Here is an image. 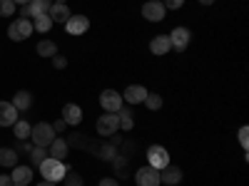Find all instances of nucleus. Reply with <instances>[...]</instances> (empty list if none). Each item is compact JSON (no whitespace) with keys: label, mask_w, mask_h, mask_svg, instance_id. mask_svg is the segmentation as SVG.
Segmentation results:
<instances>
[{"label":"nucleus","mask_w":249,"mask_h":186,"mask_svg":"<svg viewBox=\"0 0 249 186\" xmlns=\"http://www.w3.org/2000/svg\"><path fill=\"white\" fill-rule=\"evenodd\" d=\"M10 186H20V184H10Z\"/></svg>","instance_id":"c03bdc74"},{"label":"nucleus","mask_w":249,"mask_h":186,"mask_svg":"<svg viewBox=\"0 0 249 186\" xmlns=\"http://www.w3.org/2000/svg\"><path fill=\"white\" fill-rule=\"evenodd\" d=\"M135 181H137V186H160V171L155 169V167H142V169H137V174H135Z\"/></svg>","instance_id":"423d86ee"},{"label":"nucleus","mask_w":249,"mask_h":186,"mask_svg":"<svg viewBox=\"0 0 249 186\" xmlns=\"http://www.w3.org/2000/svg\"><path fill=\"white\" fill-rule=\"evenodd\" d=\"M182 181V169L179 167H172V164H167L162 171H160V184H167V186H175Z\"/></svg>","instance_id":"ddd939ff"},{"label":"nucleus","mask_w":249,"mask_h":186,"mask_svg":"<svg viewBox=\"0 0 249 186\" xmlns=\"http://www.w3.org/2000/svg\"><path fill=\"white\" fill-rule=\"evenodd\" d=\"M30 137L35 141V147H50V141L55 139V129H53V124L40 122V124H35V127H33Z\"/></svg>","instance_id":"f03ea898"},{"label":"nucleus","mask_w":249,"mask_h":186,"mask_svg":"<svg viewBox=\"0 0 249 186\" xmlns=\"http://www.w3.org/2000/svg\"><path fill=\"white\" fill-rule=\"evenodd\" d=\"M15 5H28V3H33V0H13Z\"/></svg>","instance_id":"ea45409f"},{"label":"nucleus","mask_w":249,"mask_h":186,"mask_svg":"<svg viewBox=\"0 0 249 186\" xmlns=\"http://www.w3.org/2000/svg\"><path fill=\"white\" fill-rule=\"evenodd\" d=\"M239 144H242L244 149L249 147V129H247V127H242V129H239Z\"/></svg>","instance_id":"2f4dec72"},{"label":"nucleus","mask_w":249,"mask_h":186,"mask_svg":"<svg viewBox=\"0 0 249 186\" xmlns=\"http://www.w3.org/2000/svg\"><path fill=\"white\" fill-rule=\"evenodd\" d=\"M144 105H147V107L155 112V109L162 107V97H160V94H147V97H144Z\"/></svg>","instance_id":"7c9ffc66"},{"label":"nucleus","mask_w":249,"mask_h":186,"mask_svg":"<svg viewBox=\"0 0 249 186\" xmlns=\"http://www.w3.org/2000/svg\"><path fill=\"white\" fill-rule=\"evenodd\" d=\"M33 35V23L30 20H23V17H18L15 23L8 28V37L15 40V43H20V40H28Z\"/></svg>","instance_id":"20e7f679"},{"label":"nucleus","mask_w":249,"mask_h":186,"mask_svg":"<svg viewBox=\"0 0 249 186\" xmlns=\"http://www.w3.org/2000/svg\"><path fill=\"white\" fill-rule=\"evenodd\" d=\"M117 119H120V129H124V132H130L132 129V112L127 109V107H120L117 109Z\"/></svg>","instance_id":"b1692460"},{"label":"nucleus","mask_w":249,"mask_h":186,"mask_svg":"<svg viewBox=\"0 0 249 186\" xmlns=\"http://www.w3.org/2000/svg\"><path fill=\"white\" fill-rule=\"evenodd\" d=\"M35 186H55L53 181H40V184H35Z\"/></svg>","instance_id":"a19ab883"},{"label":"nucleus","mask_w":249,"mask_h":186,"mask_svg":"<svg viewBox=\"0 0 249 186\" xmlns=\"http://www.w3.org/2000/svg\"><path fill=\"white\" fill-rule=\"evenodd\" d=\"M30 159H33V164L35 167H40L45 159H48V152H45V147H33L30 149Z\"/></svg>","instance_id":"c85d7f7f"},{"label":"nucleus","mask_w":249,"mask_h":186,"mask_svg":"<svg viewBox=\"0 0 249 186\" xmlns=\"http://www.w3.org/2000/svg\"><path fill=\"white\" fill-rule=\"evenodd\" d=\"M40 174H43V179L45 181H62V176H65V171H68V167H65V161H57V159H53V156H48L43 164H40Z\"/></svg>","instance_id":"f257e3e1"},{"label":"nucleus","mask_w":249,"mask_h":186,"mask_svg":"<svg viewBox=\"0 0 249 186\" xmlns=\"http://www.w3.org/2000/svg\"><path fill=\"white\" fill-rule=\"evenodd\" d=\"M0 15H3V17L15 15V3H13V0H0Z\"/></svg>","instance_id":"c756f323"},{"label":"nucleus","mask_w":249,"mask_h":186,"mask_svg":"<svg viewBox=\"0 0 249 186\" xmlns=\"http://www.w3.org/2000/svg\"><path fill=\"white\" fill-rule=\"evenodd\" d=\"M53 62H55L57 70H65V67H68V60L62 57V55H53Z\"/></svg>","instance_id":"473e14b6"},{"label":"nucleus","mask_w":249,"mask_h":186,"mask_svg":"<svg viewBox=\"0 0 249 186\" xmlns=\"http://www.w3.org/2000/svg\"><path fill=\"white\" fill-rule=\"evenodd\" d=\"M95 154H97V159H102V161H112L115 156H117V147L115 144H95V149H92Z\"/></svg>","instance_id":"a211bd4d"},{"label":"nucleus","mask_w":249,"mask_h":186,"mask_svg":"<svg viewBox=\"0 0 249 186\" xmlns=\"http://www.w3.org/2000/svg\"><path fill=\"white\" fill-rule=\"evenodd\" d=\"M50 20H53V23H68V17L72 15L70 13V8L65 5V3H53V8H50Z\"/></svg>","instance_id":"2eb2a0df"},{"label":"nucleus","mask_w":249,"mask_h":186,"mask_svg":"<svg viewBox=\"0 0 249 186\" xmlns=\"http://www.w3.org/2000/svg\"><path fill=\"white\" fill-rule=\"evenodd\" d=\"M10 179H13V184L25 186V184L33 181V169H30V167H15L13 174H10Z\"/></svg>","instance_id":"6ab92c4d"},{"label":"nucleus","mask_w":249,"mask_h":186,"mask_svg":"<svg viewBox=\"0 0 249 186\" xmlns=\"http://www.w3.org/2000/svg\"><path fill=\"white\" fill-rule=\"evenodd\" d=\"M18 152L10 149V147H3L0 149V167H18Z\"/></svg>","instance_id":"412c9836"},{"label":"nucleus","mask_w":249,"mask_h":186,"mask_svg":"<svg viewBox=\"0 0 249 186\" xmlns=\"http://www.w3.org/2000/svg\"><path fill=\"white\" fill-rule=\"evenodd\" d=\"M50 28H53L50 15H37V17H35V30H37V32H48Z\"/></svg>","instance_id":"cd10ccee"},{"label":"nucleus","mask_w":249,"mask_h":186,"mask_svg":"<svg viewBox=\"0 0 249 186\" xmlns=\"http://www.w3.org/2000/svg\"><path fill=\"white\" fill-rule=\"evenodd\" d=\"M13 127H15V137H18L20 141H25V139L30 137V132H33V127H30L28 122H15Z\"/></svg>","instance_id":"bb28decb"},{"label":"nucleus","mask_w":249,"mask_h":186,"mask_svg":"<svg viewBox=\"0 0 249 186\" xmlns=\"http://www.w3.org/2000/svg\"><path fill=\"white\" fill-rule=\"evenodd\" d=\"M120 132V119H117V112H107L97 119V134L100 137H112Z\"/></svg>","instance_id":"7ed1b4c3"},{"label":"nucleus","mask_w":249,"mask_h":186,"mask_svg":"<svg viewBox=\"0 0 249 186\" xmlns=\"http://www.w3.org/2000/svg\"><path fill=\"white\" fill-rule=\"evenodd\" d=\"M37 55L53 57V55H57V45L53 43V40H40V43H37Z\"/></svg>","instance_id":"393cba45"},{"label":"nucleus","mask_w":249,"mask_h":186,"mask_svg":"<svg viewBox=\"0 0 249 186\" xmlns=\"http://www.w3.org/2000/svg\"><path fill=\"white\" fill-rule=\"evenodd\" d=\"M18 122V109L13 102H0V127H13Z\"/></svg>","instance_id":"f8f14e48"},{"label":"nucleus","mask_w":249,"mask_h":186,"mask_svg":"<svg viewBox=\"0 0 249 186\" xmlns=\"http://www.w3.org/2000/svg\"><path fill=\"white\" fill-rule=\"evenodd\" d=\"M65 127H68V124H65V119H57V122L53 124V129H55V132H62Z\"/></svg>","instance_id":"c9c22d12"},{"label":"nucleus","mask_w":249,"mask_h":186,"mask_svg":"<svg viewBox=\"0 0 249 186\" xmlns=\"http://www.w3.org/2000/svg\"><path fill=\"white\" fill-rule=\"evenodd\" d=\"M150 50H152V55H167V52L172 50L170 35H157L152 43H150Z\"/></svg>","instance_id":"4468645a"},{"label":"nucleus","mask_w":249,"mask_h":186,"mask_svg":"<svg viewBox=\"0 0 249 186\" xmlns=\"http://www.w3.org/2000/svg\"><path fill=\"white\" fill-rule=\"evenodd\" d=\"M182 3H184V0H164V8H172V10H177V8H182Z\"/></svg>","instance_id":"72a5a7b5"},{"label":"nucleus","mask_w":249,"mask_h":186,"mask_svg":"<svg viewBox=\"0 0 249 186\" xmlns=\"http://www.w3.org/2000/svg\"><path fill=\"white\" fill-rule=\"evenodd\" d=\"M150 92L144 90L142 85H130L127 90L122 92V99L127 102V105H140V102H144V97H147Z\"/></svg>","instance_id":"9b49d317"},{"label":"nucleus","mask_w":249,"mask_h":186,"mask_svg":"<svg viewBox=\"0 0 249 186\" xmlns=\"http://www.w3.org/2000/svg\"><path fill=\"white\" fill-rule=\"evenodd\" d=\"M68 149H70V147H68V141H65V139H53V141H50V152H48V154H50L53 159H57V161H65Z\"/></svg>","instance_id":"dca6fc26"},{"label":"nucleus","mask_w":249,"mask_h":186,"mask_svg":"<svg viewBox=\"0 0 249 186\" xmlns=\"http://www.w3.org/2000/svg\"><path fill=\"white\" fill-rule=\"evenodd\" d=\"M10 184H13L10 174H3V176H0V186H10Z\"/></svg>","instance_id":"e433bc0d"},{"label":"nucleus","mask_w":249,"mask_h":186,"mask_svg":"<svg viewBox=\"0 0 249 186\" xmlns=\"http://www.w3.org/2000/svg\"><path fill=\"white\" fill-rule=\"evenodd\" d=\"M199 3H202V5H212V3H214V0H199Z\"/></svg>","instance_id":"79ce46f5"},{"label":"nucleus","mask_w":249,"mask_h":186,"mask_svg":"<svg viewBox=\"0 0 249 186\" xmlns=\"http://www.w3.org/2000/svg\"><path fill=\"white\" fill-rule=\"evenodd\" d=\"M164 8L160 0H150V3H144L142 5V15H144V20H150V23H160V20L164 17Z\"/></svg>","instance_id":"6e6552de"},{"label":"nucleus","mask_w":249,"mask_h":186,"mask_svg":"<svg viewBox=\"0 0 249 186\" xmlns=\"http://www.w3.org/2000/svg\"><path fill=\"white\" fill-rule=\"evenodd\" d=\"M112 164H115V171H117V176H120V179H127V176H130V171H127L130 156H124V154H117V156L112 159Z\"/></svg>","instance_id":"4be33fe9"},{"label":"nucleus","mask_w":249,"mask_h":186,"mask_svg":"<svg viewBox=\"0 0 249 186\" xmlns=\"http://www.w3.org/2000/svg\"><path fill=\"white\" fill-rule=\"evenodd\" d=\"M190 30L187 28H175L172 32H170V43H172V47L177 50V52H184L187 50V45H190Z\"/></svg>","instance_id":"1a4fd4ad"},{"label":"nucleus","mask_w":249,"mask_h":186,"mask_svg":"<svg viewBox=\"0 0 249 186\" xmlns=\"http://www.w3.org/2000/svg\"><path fill=\"white\" fill-rule=\"evenodd\" d=\"M62 119H65V124H80L82 122V109L77 105H65L62 107Z\"/></svg>","instance_id":"f3484780"},{"label":"nucleus","mask_w":249,"mask_h":186,"mask_svg":"<svg viewBox=\"0 0 249 186\" xmlns=\"http://www.w3.org/2000/svg\"><path fill=\"white\" fill-rule=\"evenodd\" d=\"M147 161H150V167H155L157 171H162L170 164V154H167V149H164V147H150L147 149Z\"/></svg>","instance_id":"39448f33"},{"label":"nucleus","mask_w":249,"mask_h":186,"mask_svg":"<svg viewBox=\"0 0 249 186\" xmlns=\"http://www.w3.org/2000/svg\"><path fill=\"white\" fill-rule=\"evenodd\" d=\"M30 149H33V147H30V144H28V141H23V144H20V147H18L15 152H30Z\"/></svg>","instance_id":"58836bf2"},{"label":"nucleus","mask_w":249,"mask_h":186,"mask_svg":"<svg viewBox=\"0 0 249 186\" xmlns=\"http://www.w3.org/2000/svg\"><path fill=\"white\" fill-rule=\"evenodd\" d=\"M65 28H68L70 35H82V32H88L90 20H88L85 15H70V17H68V23H65Z\"/></svg>","instance_id":"9d476101"},{"label":"nucleus","mask_w":249,"mask_h":186,"mask_svg":"<svg viewBox=\"0 0 249 186\" xmlns=\"http://www.w3.org/2000/svg\"><path fill=\"white\" fill-rule=\"evenodd\" d=\"M122 94L120 92H115V90H105L100 94V107L105 109V112H117L120 107H122Z\"/></svg>","instance_id":"0eeeda50"},{"label":"nucleus","mask_w":249,"mask_h":186,"mask_svg":"<svg viewBox=\"0 0 249 186\" xmlns=\"http://www.w3.org/2000/svg\"><path fill=\"white\" fill-rule=\"evenodd\" d=\"M20 17H23V20H30V17H33L30 5H23V8H20Z\"/></svg>","instance_id":"f704fd0d"},{"label":"nucleus","mask_w":249,"mask_h":186,"mask_svg":"<svg viewBox=\"0 0 249 186\" xmlns=\"http://www.w3.org/2000/svg\"><path fill=\"white\" fill-rule=\"evenodd\" d=\"M100 186H120V184H117V179H102Z\"/></svg>","instance_id":"4c0bfd02"},{"label":"nucleus","mask_w":249,"mask_h":186,"mask_svg":"<svg viewBox=\"0 0 249 186\" xmlns=\"http://www.w3.org/2000/svg\"><path fill=\"white\" fill-rule=\"evenodd\" d=\"M28 5H30L33 17H37V15H48V13H50L53 0H33V3H28Z\"/></svg>","instance_id":"5701e85b"},{"label":"nucleus","mask_w":249,"mask_h":186,"mask_svg":"<svg viewBox=\"0 0 249 186\" xmlns=\"http://www.w3.org/2000/svg\"><path fill=\"white\" fill-rule=\"evenodd\" d=\"M62 181H65V186H85V181H82V176L75 171V169H70L68 167V171H65V176H62Z\"/></svg>","instance_id":"a878e982"},{"label":"nucleus","mask_w":249,"mask_h":186,"mask_svg":"<svg viewBox=\"0 0 249 186\" xmlns=\"http://www.w3.org/2000/svg\"><path fill=\"white\" fill-rule=\"evenodd\" d=\"M53 3H68V0H53Z\"/></svg>","instance_id":"37998d69"},{"label":"nucleus","mask_w":249,"mask_h":186,"mask_svg":"<svg viewBox=\"0 0 249 186\" xmlns=\"http://www.w3.org/2000/svg\"><path fill=\"white\" fill-rule=\"evenodd\" d=\"M30 105H33V97H30L28 90H20V92L15 94V99H13V107H15L18 112H28Z\"/></svg>","instance_id":"aec40b11"}]
</instances>
